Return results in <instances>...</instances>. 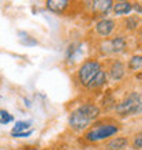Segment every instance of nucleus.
<instances>
[{
    "label": "nucleus",
    "mask_w": 142,
    "mask_h": 150,
    "mask_svg": "<svg viewBox=\"0 0 142 150\" xmlns=\"http://www.w3.org/2000/svg\"><path fill=\"white\" fill-rule=\"evenodd\" d=\"M100 116V108L94 104H85L70 113L68 124L72 130L83 131Z\"/></svg>",
    "instance_id": "1"
},
{
    "label": "nucleus",
    "mask_w": 142,
    "mask_h": 150,
    "mask_svg": "<svg viewBox=\"0 0 142 150\" xmlns=\"http://www.w3.org/2000/svg\"><path fill=\"white\" fill-rule=\"evenodd\" d=\"M119 130H120V126L118 122H112V120L99 122L93 124V127L86 131L85 139H87L89 142H99V141H104V139H109L111 137L118 134Z\"/></svg>",
    "instance_id": "2"
},
{
    "label": "nucleus",
    "mask_w": 142,
    "mask_h": 150,
    "mask_svg": "<svg viewBox=\"0 0 142 150\" xmlns=\"http://www.w3.org/2000/svg\"><path fill=\"white\" fill-rule=\"evenodd\" d=\"M142 108V98L138 91H133L123 100L122 103L116 107V113L122 117H129L134 116L141 112Z\"/></svg>",
    "instance_id": "3"
},
{
    "label": "nucleus",
    "mask_w": 142,
    "mask_h": 150,
    "mask_svg": "<svg viewBox=\"0 0 142 150\" xmlns=\"http://www.w3.org/2000/svg\"><path fill=\"white\" fill-rule=\"evenodd\" d=\"M101 70H103V67H101L100 62H97V60H94V59L87 60L78 70V81L81 82V85L87 86L89 82H90L92 79L94 78Z\"/></svg>",
    "instance_id": "4"
},
{
    "label": "nucleus",
    "mask_w": 142,
    "mask_h": 150,
    "mask_svg": "<svg viewBox=\"0 0 142 150\" xmlns=\"http://www.w3.org/2000/svg\"><path fill=\"white\" fill-rule=\"evenodd\" d=\"M105 48L107 52H111V53H120L126 49V41L123 37H116V38H112L109 41L105 42Z\"/></svg>",
    "instance_id": "5"
},
{
    "label": "nucleus",
    "mask_w": 142,
    "mask_h": 150,
    "mask_svg": "<svg viewBox=\"0 0 142 150\" xmlns=\"http://www.w3.org/2000/svg\"><path fill=\"white\" fill-rule=\"evenodd\" d=\"M115 30V21L112 19H101L96 25V32L101 37H108Z\"/></svg>",
    "instance_id": "6"
},
{
    "label": "nucleus",
    "mask_w": 142,
    "mask_h": 150,
    "mask_svg": "<svg viewBox=\"0 0 142 150\" xmlns=\"http://www.w3.org/2000/svg\"><path fill=\"white\" fill-rule=\"evenodd\" d=\"M109 75L114 81H120L124 76V64L122 62H119V60L114 62V63L111 64Z\"/></svg>",
    "instance_id": "7"
},
{
    "label": "nucleus",
    "mask_w": 142,
    "mask_h": 150,
    "mask_svg": "<svg viewBox=\"0 0 142 150\" xmlns=\"http://www.w3.org/2000/svg\"><path fill=\"white\" fill-rule=\"evenodd\" d=\"M70 4L71 3L67 1V0H49V1H47V7L49 8L51 11L62 14V12H64L66 8L70 7Z\"/></svg>",
    "instance_id": "8"
},
{
    "label": "nucleus",
    "mask_w": 142,
    "mask_h": 150,
    "mask_svg": "<svg viewBox=\"0 0 142 150\" xmlns=\"http://www.w3.org/2000/svg\"><path fill=\"white\" fill-rule=\"evenodd\" d=\"M127 143H129V141L124 137L114 138L105 145V150H124L127 147Z\"/></svg>",
    "instance_id": "9"
},
{
    "label": "nucleus",
    "mask_w": 142,
    "mask_h": 150,
    "mask_svg": "<svg viewBox=\"0 0 142 150\" xmlns=\"http://www.w3.org/2000/svg\"><path fill=\"white\" fill-rule=\"evenodd\" d=\"M92 10L94 12H100V14H105L112 8L114 6V1H109V0H100V1H92Z\"/></svg>",
    "instance_id": "10"
},
{
    "label": "nucleus",
    "mask_w": 142,
    "mask_h": 150,
    "mask_svg": "<svg viewBox=\"0 0 142 150\" xmlns=\"http://www.w3.org/2000/svg\"><path fill=\"white\" fill-rule=\"evenodd\" d=\"M105 82H107V72L104 71V70H101V71L89 82V85H87L86 87L87 89H99V87L104 86Z\"/></svg>",
    "instance_id": "11"
},
{
    "label": "nucleus",
    "mask_w": 142,
    "mask_h": 150,
    "mask_svg": "<svg viewBox=\"0 0 142 150\" xmlns=\"http://www.w3.org/2000/svg\"><path fill=\"white\" fill-rule=\"evenodd\" d=\"M112 10L116 15H124L133 10V4L130 1H119V3H114Z\"/></svg>",
    "instance_id": "12"
},
{
    "label": "nucleus",
    "mask_w": 142,
    "mask_h": 150,
    "mask_svg": "<svg viewBox=\"0 0 142 150\" xmlns=\"http://www.w3.org/2000/svg\"><path fill=\"white\" fill-rule=\"evenodd\" d=\"M141 67H142V57H141V55L133 56L131 60L129 62V68L133 70V71H139Z\"/></svg>",
    "instance_id": "13"
},
{
    "label": "nucleus",
    "mask_w": 142,
    "mask_h": 150,
    "mask_svg": "<svg viewBox=\"0 0 142 150\" xmlns=\"http://www.w3.org/2000/svg\"><path fill=\"white\" fill-rule=\"evenodd\" d=\"M19 41L21 44H23V45H28V47H34V45H37V40H34L33 37H30L29 34H26V33L23 32H21L19 33Z\"/></svg>",
    "instance_id": "14"
},
{
    "label": "nucleus",
    "mask_w": 142,
    "mask_h": 150,
    "mask_svg": "<svg viewBox=\"0 0 142 150\" xmlns=\"http://www.w3.org/2000/svg\"><path fill=\"white\" fill-rule=\"evenodd\" d=\"M29 127H30V122H16L12 128V132H25L28 131Z\"/></svg>",
    "instance_id": "15"
},
{
    "label": "nucleus",
    "mask_w": 142,
    "mask_h": 150,
    "mask_svg": "<svg viewBox=\"0 0 142 150\" xmlns=\"http://www.w3.org/2000/svg\"><path fill=\"white\" fill-rule=\"evenodd\" d=\"M12 115H10L7 111L0 109V124H8L10 122H12Z\"/></svg>",
    "instance_id": "16"
},
{
    "label": "nucleus",
    "mask_w": 142,
    "mask_h": 150,
    "mask_svg": "<svg viewBox=\"0 0 142 150\" xmlns=\"http://www.w3.org/2000/svg\"><path fill=\"white\" fill-rule=\"evenodd\" d=\"M127 26H129V29H135L137 28V25H138V21H137V18L135 16H130V18H127Z\"/></svg>",
    "instance_id": "17"
},
{
    "label": "nucleus",
    "mask_w": 142,
    "mask_h": 150,
    "mask_svg": "<svg viewBox=\"0 0 142 150\" xmlns=\"http://www.w3.org/2000/svg\"><path fill=\"white\" fill-rule=\"evenodd\" d=\"M141 147H142V137H141V132H138V135H135L134 138V149L141 150Z\"/></svg>",
    "instance_id": "18"
},
{
    "label": "nucleus",
    "mask_w": 142,
    "mask_h": 150,
    "mask_svg": "<svg viewBox=\"0 0 142 150\" xmlns=\"http://www.w3.org/2000/svg\"><path fill=\"white\" fill-rule=\"evenodd\" d=\"M33 134L32 130L29 131H25V132H12V137H15V138H26V137H30Z\"/></svg>",
    "instance_id": "19"
},
{
    "label": "nucleus",
    "mask_w": 142,
    "mask_h": 150,
    "mask_svg": "<svg viewBox=\"0 0 142 150\" xmlns=\"http://www.w3.org/2000/svg\"><path fill=\"white\" fill-rule=\"evenodd\" d=\"M134 8L138 11V14H141V3H138V4H134Z\"/></svg>",
    "instance_id": "20"
},
{
    "label": "nucleus",
    "mask_w": 142,
    "mask_h": 150,
    "mask_svg": "<svg viewBox=\"0 0 142 150\" xmlns=\"http://www.w3.org/2000/svg\"><path fill=\"white\" fill-rule=\"evenodd\" d=\"M32 150H36V149H32Z\"/></svg>",
    "instance_id": "21"
}]
</instances>
